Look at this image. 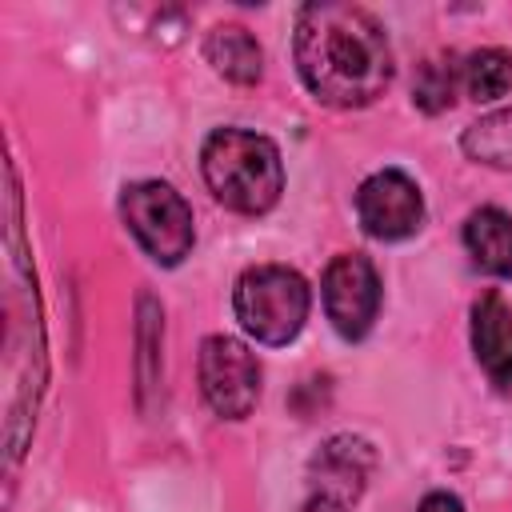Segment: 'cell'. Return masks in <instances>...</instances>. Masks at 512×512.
Here are the masks:
<instances>
[{
    "instance_id": "5b68a950",
    "label": "cell",
    "mask_w": 512,
    "mask_h": 512,
    "mask_svg": "<svg viewBox=\"0 0 512 512\" xmlns=\"http://www.w3.org/2000/svg\"><path fill=\"white\" fill-rule=\"evenodd\" d=\"M200 388L216 416L244 420L260 400V364L248 344L232 336H208L200 344Z\"/></svg>"
},
{
    "instance_id": "9a60e30c",
    "label": "cell",
    "mask_w": 512,
    "mask_h": 512,
    "mask_svg": "<svg viewBox=\"0 0 512 512\" xmlns=\"http://www.w3.org/2000/svg\"><path fill=\"white\" fill-rule=\"evenodd\" d=\"M416 512H464V504H460L452 492H428Z\"/></svg>"
},
{
    "instance_id": "8992f818",
    "label": "cell",
    "mask_w": 512,
    "mask_h": 512,
    "mask_svg": "<svg viewBox=\"0 0 512 512\" xmlns=\"http://www.w3.org/2000/svg\"><path fill=\"white\" fill-rule=\"evenodd\" d=\"M372 472V448L360 436H332L308 464V496L300 512H348Z\"/></svg>"
},
{
    "instance_id": "7c38bea8",
    "label": "cell",
    "mask_w": 512,
    "mask_h": 512,
    "mask_svg": "<svg viewBox=\"0 0 512 512\" xmlns=\"http://www.w3.org/2000/svg\"><path fill=\"white\" fill-rule=\"evenodd\" d=\"M460 144H464L468 160H476V164H488V168H512V108L488 112L484 120L468 124Z\"/></svg>"
},
{
    "instance_id": "30bf717a",
    "label": "cell",
    "mask_w": 512,
    "mask_h": 512,
    "mask_svg": "<svg viewBox=\"0 0 512 512\" xmlns=\"http://www.w3.org/2000/svg\"><path fill=\"white\" fill-rule=\"evenodd\" d=\"M464 248L488 276H512V216L500 208H476L464 220Z\"/></svg>"
},
{
    "instance_id": "9c48e42d",
    "label": "cell",
    "mask_w": 512,
    "mask_h": 512,
    "mask_svg": "<svg viewBox=\"0 0 512 512\" xmlns=\"http://www.w3.org/2000/svg\"><path fill=\"white\" fill-rule=\"evenodd\" d=\"M472 352L496 388H512V312L496 292L472 304Z\"/></svg>"
},
{
    "instance_id": "ba28073f",
    "label": "cell",
    "mask_w": 512,
    "mask_h": 512,
    "mask_svg": "<svg viewBox=\"0 0 512 512\" xmlns=\"http://www.w3.org/2000/svg\"><path fill=\"white\" fill-rule=\"evenodd\" d=\"M356 216L376 240H404L424 224V196L400 168L372 172L356 192Z\"/></svg>"
},
{
    "instance_id": "5bb4252c",
    "label": "cell",
    "mask_w": 512,
    "mask_h": 512,
    "mask_svg": "<svg viewBox=\"0 0 512 512\" xmlns=\"http://www.w3.org/2000/svg\"><path fill=\"white\" fill-rule=\"evenodd\" d=\"M456 88H460V60H456V56H432V60H424L420 72H416L412 100H416V108H424V112L436 116V112L452 108Z\"/></svg>"
},
{
    "instance_id": "52a82bcc",
    "label": "cell",
    "mask_w": 512,
    "mask_h": 512,
    "mask_svg": "<svg viewBox=\"0 0 512 512\" xmlns=\"http://www.w3.org/2000/svg\"><path fill=\"white\" fill-rule=\"evenodd\" d=\"M324 312L344 340L368 336L380 312V276L368 256L344 252L324 272Z\"/></svg>"
},
{
    "instance_id": "6da1fadb",
    "label": "cell",
    "mask_w": 512,
    "mask_h": 512,
    "mask_svg": "<svg viewBox=\"0 0 512 512\" xmlns=\"http://www.w3.org/2000/svg\"><path fill=\"white\" fill-rule=\"evenodd\" d=\"M296 68L316 100L364 108L392 80V48L372 12L356 4H308L296 20Z\"/></svg>"
},
{
    "instance_id": "4fadbf2b",
    "label": "cell",
    "mask_w": 512,
    "mask_h": 512,
    "mask_svg": "<svg viewBox=\"0 0 512 512\" xmlns=\"http://www.w3.org/2000/svg\"><path fill=\"white\" fill-rule=\"evenodd\" d=\"M460 88L472 100H500L512 88V56L504 48H480L460 60Z\"/></svg>"
},
{
    "instance_id": "7a4b0ae2",
    "label": "cell",
    "mask_w": 512,
    "mask_h": 512,
    "mask_svg": "<svg viewBox=\"0 0 512 512\" xmlns=\"http://www.w3.org/2000/svg\"><path fill=\"white\" fill-rule=\"evenodd\" d=\"M200 168H204L212 196L224 208L244 212V216L268 212L284 192L280 148L268 136L248 132V128H216L204 140Z\"/></svg>"
},
{
    "instance_id": "3957f363",
    "label": "cell",
    "mask_w": 512,
    "mask_h": 512,
    "mask_svg": "<svg viewBox=\"0 0 512 512\" xmlns=\"http://www.w3.org/2000/svg\"><path fill=\"white\" fill-rule=\"evenodd\" d=\"M232 308L252 340L288 344L308 320V284L284 264H260L236 280Z\"/></svg>"
},
{
    "instance_id": "277c9868",
    "label": "cell",
    "mask_w": 512,
    "mask_h": 512,
    "mask_svg": "<svg viewBox=\"0 0 512 512\" xmlns=\"http://www.w3.org/2000/svg\"><path fill=\"white\" fill-rule=\"evenodd\" d=\"M124 224L156 264H180L192 252V208L164 180H136L120 196Z\"/></svg>"
},
{
    "instance_id": "8fae6325",
    "label": "cell",
    "mask_w": 512,
    "mask_h": 512,
    "mask_svg": "<svg viewBox=\"0 0 512 512\" xmlns=\"http://www.w3.org/2000/svg\"><path fill=\"white\" fill-rule=\"evenodd\" d=\"M204 52H208V64L232 84H256L260 72H264V52H260L256 36L248 28H240V24L212 28Z\"/></svg>"
}]
</instances>
